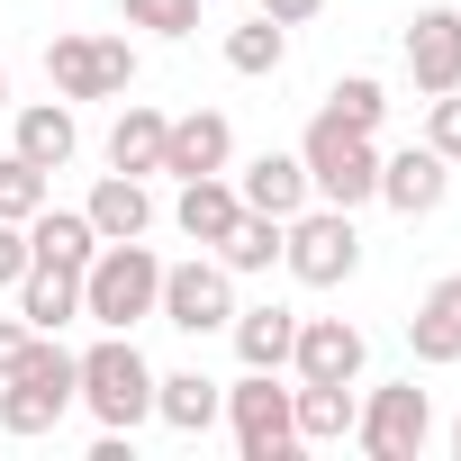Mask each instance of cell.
<instances>
[{"label":"cell","mask_w":461,"mask_h":461,"mask_svg":"<svg viewBox=\"0 0 461 461\" xmlns=\"http://www.w3.org/2000/svg\"><path fill=\"white\" fill-rule=\"evenodd\" d=\"M73 145H82V127H73V109H64V100L19 109V145H10V154H28L37 172H64V163H73Z\"/></svg>","instance_id":"obj_22"},{"label":"cell","mask_w":461,"mask_h":461,"mask_svg":"<svg viewBox=\"0 0 461 461\" xmlns=\"http://www.w3.org/2000/svg\"><path fill=\"white\" fill-rule=\"evenodd\" d=\"M443 190H452V163H443L434 145L380 154V199H389L398 217H434V208H443Z\"/></svg>","instance_id":"obj_12"},{"label":"cell","mask_w":461,"mask_h":461,"mask_svg":"<svg viewBox=\"0 0 461 461\" xmlns=\"http://www.w3.org/2000/svg\"><path fill=\"white\" fill-rule=\"evenodd\" d=\"M236 199H245L254 217H299L317 190H308V163H299V154H254L245 181H236Z\"/></svg>","instance_id":"obj_16"},{"label":"cell","mask_w":461,"mask_h":461,"mask_svg":"<svg viewBox=\"0 0 461 461\" xmlns=\"http://www.w3.org/2000/svg\"><path fill=\"white\" fill-rule=\"evenodd\" d=\"M245 217V199H236V181H226V172H199V181H181V199H172V226H181V236L190 245H226V226H236Z\"/></svg>","instance_id":"obj_14"},{"label":"cell","mask_w":461,"mask_h":461,"mask_svg":"<svg viewBox=\"0 0 461 461\" xmlns=\"http://www.w3.org/2000/svg\"><path fill=\"white\" fill-rule=\"evenodd\" d=\"M452 461H461V416H452Z\"/></svg>","instance_id":"obj_34"},{"label":"cell","mask_w":461,"mask_h":461,"mask_svg":"<svg viewBox=\"0 0 461 461\" xmlns=\"http://www.w3.org/2000/svg\"><path fill=\"white\" fill-rule=\"evenodd\" d=\"M91 226H100V245H127V236H145L154 226V199H145V181L136 172H109L100 190H91V208H82Z\"/></svg>","instance_id":"obj_21"},{"label":"cell","mask_w":461,"mask_h":461,"mask_svg":"<svg viewBox=\"0 0 461 461\" xmlns=\"http://www.w3.org/2000/svg\"><path fill=\"white\" fill-rule=\"evenodd\" d=\"M362 326H344V317H299V335H290V371L299 380H362Z\"/></svg>","instance_id":"obj_10"},{"label":"cell","mask_w":461,"mask_h":461,"mask_svg":"<svg viewBox=\"0 0 461 461\" xmlns=\"http://www.w3.org/2000/svg\"><path fill=\"white\" fill-rule=\"evenodd\" d=\"M127 28H154V37H190L199 28V0H118Z\"/></svg>","instance_id":"obj_29"},{"label":"cell","mask_w":461,"mask_h":461,"mask_svg":"<svg viewBox=\"0 0 461 461\" xmlns=\"http://www.w3.org/2000/svg\"><path fill=\"white\" fill-rule=\"evenodd\" d=\"M73 398H82V353H64L55 335H28L19 371L0 380V425H10V434H46Z\"/></svg>","instance_id":"obj_3"},{"label":"cell","mask_w":461,"mask_h":461,"mask_svg":"<svg viewBox=\"0 0 461 461\" xmlns=\"http://www.w3.org/2000/svg\"><path fill=\"white\" fill-rule=\"evenodd\" d=\"M326 109H335L344 127H362V136H371V127L389 118V91H380L371 73H353V82H335V91H326Z\"/></svg>","instance_id":"obj_28"},{"label":"cell","mask_w":461,"mask_h":461,"mask_svg":"<svg viewBox=\"0 0 461 461\" xmlns=\"http://www.w3.org/2000/svg\"><path fill=\"white\" fill-rule=\"evenodd\" d=\"M226 416H236V452L245 461H290L299 452V416H290V389H272V371H245L226 389Z\"/></svg>","instance_id":"obj_9"},{"label":"cell","mask_w":461,"mask_h":461,"mask_svg":"<svg viewBox=\"0 0 461 461\" xmlns=\"http://www.w3.org/2000/svg\"><path fill=\"white\" fill-rule=\"evenodd\" d=\"M281 263H290V281H308V290H335V281H353L362 272V236H353V208H299V217H281Z\"/></svg>","instance_id":"obj_5"},{"label":"cell","mask_w":461,"mask_h":461,"mask_svg":"<svg viewBox=\"0 0 461 461\" xmlns=\"http://www.w3.org/2000/svg\"><path fill=\"white\" fill-rule=\"evenodd\" d=\"M299 163H308V190H317L326 208H362V199H380V145H371L362 127H344L335 109L308 118Z\"/></svg>","instance_id":"obj_2"},{"label":"cell","mask_w":461,"mask_h":461,"mask_svg":"<svg viewBox=\"0 0 461 461\" xmlns=\"http://www.w3.org/2000/svg\"><path fill=\"white\" fill-rule=\"evenodd\" d=\"M46 199H55V190H46V172H37L28 154H0V217H10V226H28Z\"/></svg>","instance_id":"obj_26"},{"label":"cell","mask_w":461,"mask_h":461,"mask_svg":"<svg viewBox=\"0 0 461 461\" xmlns=\"http://www.w3.org/2000/svg\"><path fill=\"white\" fill-rule=\"evenodd\" d=\"M425 145L443 163H461V91H434V118H425Z\"/></svg>","instance_id":"obj_30"},{"label":"cell","mask_w":461,"mask_h":461,"mask_svg":"<svg viewBox=\"0 0 461 461\" xmlns=\"http://www.w3.org/2000/svg\"><path fill=\"white\" fill-rule=\"evenodd\" d=\"M217 263H226V272H272V263H281V217H254V208H245L236 226H226Z\"/></svg>","instance_id":"obj_25"},{"label":"cell","mask_w":461,"mask_h":461,"mask_svg":"<svg viewBox=\"0 0 461 461\" xmlns=\"http://www.w3.org/2000/svg\"><path fill=\"white\" fill-rule=\"evenodd\" d=\"M37 254H28V226H10L0 217V290H19V272H28Z\"/></svg>","instance_id":"obj_31"},{"label":"cell","mask_w":461,"mask_h":461,"mask_svg":"<svg viewBox=\"0 0 461 461\" xmlns=\"http://www.w3.org/2000/svg\"><path fill=\"white\" fill-rule=\"evenodd\" d=\"M82 407H91L109 434H136V425L154 416V362L136 353V335H109V326H100V344L82 353Z\"/></svg>","instance_id":"obj_4"},{"label":"cell","mask_w":461,"mask_h":461,"mask_svg":"<svg viewBox=\"0 0 461 461\" xmlns=\"http://www.w3.org/2000/svg\"><path fill=\"white\" fill-rule=\"evenodd\" d=\"M317 10H326V0H263V19H281V28H308Z\"/></svg>","instance_id":"obj_33"},{"label":"cell","mask_w":461,"mask_h":461,"mask_svg":"<svg viewBox=\"0 0 461 461\" xmlns=\"http://www.w3.org/2000/svg\"><path fill=\"white\" fill-rule=\"evenodd\" d=\"M407 73H416L425 100H434V91H461V10H416V28H407Z\"/></svg>","instance_id":"obj_13"},{"label":"cell","mask_w":461,"mask_h":461,"mask_svg":"<svg viewBox=\"0 0 461 461\" xmlns=\"http://www.w3.org/2000/svg\"><path fill=\"white\" fill-rule=\"evenodd\" d=\"M28 254L55 263V272H82V263L100 254V226H91L82 208H55V199H46V208L28 217Z\"/></svg>","instance_id":"obj_17"},{"label":"cell","mask_w":461,"mask_h":461,"mask_svg":"<svg viewBox=\"0 0 461 461\" xmlns=\"http://www.w3.org/2000/svg\"><path fill=\"white\" fill-rule=\"evenodd\" d=\"M425 434H434V398H425L416 380H389V389H371V398L353 407V443H362L371 461H416Z\"/></svg>","instance_id":"obj_6"},{"label":"cell","mask_w":461,"mask_h":461,"mask_svg":"<svg viewBox=\"0 0 461 461\" xmlns=\"http://www.w3.org/2000/svg\"><path fill=\"white\" fill-rule=\"evenodd\" d=\"M407 344H416V362H425V371L461 362V272H443V281L416 299V317H407Z\"/></svg>","instance_id":"obj_15"},{"label":"cell","mask_w":461,"mask_h":461,"mask_svg":"<svg viewBox=\"0 0 461 461\" xmlns=\"http://www.w3.org/2000/svg\"><path fill=\"white\" fill-rule=\"evenodd\" d=\"M163 127H172L163 109L127 100V109H118V127H109V172H136V181H145V172H163Z\"/></svg>","instance_id":"obj_23"},{"label":"cell","mask_w":461,"mask_h":461,"mask_svg":"<svg viewBox=\"0 0 461 461\" xmlns=\"http://www.w3.org/2000/svg\"><path fill=\"white\" fill-rule=\"evenodd\" d=\"M217 407H226V389H217L208 371H154V416H163L172 434H208Z\"/></svg>","instance_id":"obj_19"},{"label":"cell","mask_w":461,"mask_h":461,"mask_svg":"<svg viewBox=\"0 0 461 461\" xmlns=\"http://www.w3.org/2000/svg\"><path fill=\"white\" fill-rule=\"evenodd\" d=\"M353 380H299L290 389V416H299V443H344L353 434Z\"/></svg>","instance_id":"obj_20"},{"label":"cell","mask_w":461,"mask_h":461,"mask_svg":"<svg viewBox=\"0 0 461 461\" xmlns=\"http://www.w3.org/2000/svg\"><path fill=\"white\" fill-rule=\"evenodd\" d=\"M0 100H10V73H0Z\"/></svg>","instance_id":"obj_35"},{"label":"cell","mask_w":461,"mask_h":461,"mask_svg":"<svg viewBox=\"0 0 461 461\" xmlns=\"http://www.w3.org/2000/svg\"><path fill=\"white\" fill-rule=\"evenodd\" d=\"M290 335H299L290 308H236V353H245V371H281V362H290Z\"/></svg>","instance_id":"obj_24"},{"label":"cell","mask_w":461,"mask_h":461,"mask_svg":"<svg viewBox=\"0 0 461 461\" xmlns=\"http://www.w3.org/2000/svg\"><path fill=\"white\" fill-rule=\"evenodd\" d=\"M154 317L163 326H181V335H217V326H236V272H226L217 254L199 263H163V299H154Z\"/></svg>","instance_id":"obj_7"},{"label":"cell","mask_w":461,"mask_h":461,"mask_svg":"<svg viewBox=\"0 0 461 461\" xmlns=\"http://www.w3.org/2000/svg\"><path fill=\"white\" fill-rule=\"evenodd\" d=\"M281 55H290V28L281 19H254V28L226 37V64H236V73H281Z\"/></svg>","instance_id":"obj_27"},{"label":"cell","mask_w":461,"mask_h":461,"mask_svg":"<svg viewBox=\"0 0 461 461\" xmlns=\"http://www.w3.org/2000/svg\"><path fill=\"white\" fill-rule=\"evenodd\" d=\"M226 163H236V127L217 109H190V118L163 127V172L172 181H199V172H226Z\"/></svg>","instance_id":"obj_11"},{"label":"cell","mask_w":461,"mask_h":461,"mask_svg":"<svg viewBox=\"0 0 461 461\" xmlns=\"http://www.w3.org/2000/svg\"><path fill=\"white\" fill-rule=\"evenodd\" d=\"M19 317H28L37 335H64V326L82 317V272H55V263H28V272H19Z\"/></svg>","instance_id":"obj_18"},{"label":"cell","mask_w":461,"mask_h":461,"mask_svg":"<svg viewBox=\"0 0 461 461\" xmlns=\"http://www.w3.org/2000/svg\"><path fill=\"white\" fill-rule=\"evenodd\" d=\"M46 82H55L64 100H127L136 46H127V37H55V46H46Z\"/></svg>","instance_id":"obj_8"},{"label":"cell","mask_w":461,"mask_h":461,"mask_svg":"<svg viewBox=\"0 0 461 461\" xmlns=\"http://www.w3.org/2000/svg\"><path fill=\"white\" fill-rule=\"evenodd\" d=\"M154 299H163V263L145 254V236L100 245V254L82 263V317H91V326L136 335V317H154Z\"/></svg>","instance_id":"obj_1"},{"label":"cell","mask_w":461,"mask_h":461,"mask_svg":"<svg viewBox=\"0 0 461 461\" xmlns=\"http://www.w3.org/2000/svg\"><path fill=\"white\" fill-rule=\"evenodd\" d=\"M28 335H37L28 317H0V380H10V371H19V353H28Z\"/></svg>","instance_id":"obj_32"}]
</instances>
